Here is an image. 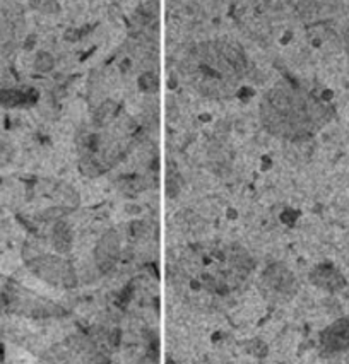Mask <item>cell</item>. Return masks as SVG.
<instances>
[{
  "label": "cell",
  "instance_id": "7a4b0ae2",
  "mask_svg": "<svg viewBox=\"0 0 349 364\" xmlns=\"http://www.w3.org/2000/svg\"><path fill=\"white\" fill-rule=\"evenodd\" d=\"M31 272L53 286L72 287L75 284V274L69 262L53 255H40L29 260Z\"/></svg>",
  "mask_w": 349,
  "mask_h": 364
},
{
  "label": "cell",
  "instance_id": "6da1fadb",
  "mask_svg": "<svg viewBox=\"0 0 349 364\" xmlns=\"http://www.w3.org/2000/svg\"><path fill=\"white\" fill-rule=\"evenodd\" d=\"M266 120L269 127L283 134L305 135L321 127L327 120V109L318 100L306 95H278L266 101Z\"/></svg>",
  "mask_w": 349,
  "mask_h": 364
},
{
  "label": "cell",
  "instance_id": "5b68a950",
  "mask_svg": "<svg viewBox=\"0 0 349 364\" xmlns=\"http://www.w3.org/2000/svg\"><path fill=\"white\" fill-rule=\"evenodd\" d=\"M72 245V235L67 224L57 223L53 226V247L58 253H67Z\"/></svg>",
  "mask_w": 349,
  "mask_h": 364
},
{
  "label": "cell",
  "instance_id": "8992f818",
  "mask_svg": "<svg viewBox=\"0 0 349 364\" xmlns=\"http://www.w3.org/2000/svg\"><path fill=\"white\" fill-rule=\"evenodd\" d=\"M29 101L28 95L23 91H16V89H7V91H0V103L4 107H19Z\"/></svg>",
  "mask_w": 349,
  "mask_h": 364
},
{
  "label": "cell",
  "instance_id": "277c9868",
  "mask_svg": "<svg viewBox=\"0 0 349 364\" xmlns=\"http://www.w3.org/2000/svg\"><path fill=\"white\" fill-rule=\"evenodd\" d=\"M322 347L329 353L349 350V315L329 325L321 336Z\"/></svg>",
  "mask_w": 349,
  "mask_h": 364
},
{
  "label": "cell",
  "instance_id": "3957f363",
  "mask_svg": "<svg viewBox=\"0 0 349 364\" xmlns=\"http://www.w3.org/2000/svg\"><path fill=\"white\" fill-rule=\"evenodd\" d=\"M118 257H120V236L117 235V231L105 232L101 240L98 241L95 250L96 265L103 272H108L117 264Z\"/></svg>",
  "mask_w": 349,
  "mask_h": 364
}]
</instances>
